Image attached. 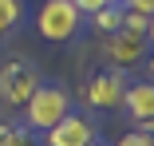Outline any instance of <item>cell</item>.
<instances>
[{"label": "cell", "mask_w": 154, "mask_h": 146, "mask_svg": "<svg viewBox=\"0 0 154 146\" xmlns=\"http://www.w3.org/2000/svg\"><path fill=\"white\" fill-rule=\"evenodd\" d=\"M91 24H95V32L111 36L115 28H119V4H107V8H99L95 16H91Z\"/></svg>", "instance_id": "11"}, {"label": "cell", "mask_w": 154, "mask_h": 146, "mask_svg": "<svg viewBox=\"0 0 154 146\" xmlns=\"http://www.w3.org/2000/svg\"><path fill=\"white\" fill-rule=\"evenodd\" d=\"M122 95H127V75H122V67L99 71V75H91V83H87V103L99 107V111L122 107Z\"/></svg>", "instance_id": "4"}, {"label": "cell", "mask_w": 154, "mask_h": 146, "mask_svg": "<svg viewBox=\"0 0 154 146\" xmlns=\"http://www.w3.org/2000/svg\"><path fill=\"white\" fill-rule=\"evenodd\" d=\"M115 4H122V0H115Z\"/></svg>", "instance_id": "16"}, {"label": "cell", "mask_w": 154, "mask_h": 146, "mask_svg": "<svg viewBox=\"0 0 154 146\" xmlns=\"http://www.w3.org/2000/svg\"><path fill=\"white\" fill-rule=\"evenodd\" d=\"M107 59L115 67H134L138 59H146L150 51V36H134V32H122V28H115V32L107 36Z\"/></svg>", "instance_id": "6"}, {"label": "cell", "mask_w": 154, "mask_h": 146, "mask_svg": "<svg viewBox=\"0 0 154 146\" xmlns=\"http://www.w3.org/2000/svg\"><path fill=\"white\" fill-rule=\"evenodd\" d=\"M115 146H154V138H150V126H138V130H127Z\"/></svg>", "instance_id": "12"}, {"label": "cell", "mask_w": 154, "mask_h": 146, "mask_svg": "<svg viewBox=\"0 0 154 146\" xmlns=\"http://www.w3.org/2000/svg\"><path fill=\"white\" fill-rule=\"evenodd\" d=\"M44 142L48 146H91V142H99V134H95V126H91V119L67 111L51 130H44Z\"/></svg>", "instance_id": "5"}, {"label": "cell", "mask_w": 154, "mask_h": 146, "mask_svg": "<svg viewBox=\"0 0 154 146\" xmlns=\"http://www.w3.org/2000/svg\"><path fill=\"white\" fill-rule=\"evenodd\" d=\"M36 87H40V71H36V63H28V59H8L4 67H0V103L24 107L28 99H32Z\"/></svg>", "instance_id": "3"}, {"label": "cell", "mask_w": 154, "mask_h": 146, "mask_svg": "<svg viewBox=\"0 0 154 146\" xmlns=\"http://www.w3.org/2000/svg\"><path fill=\"white\" fill-rule=\"evenodd\" d=\"M119 28H122V32H134V36H150L154 20H150V12H134V8H122L119 4Z\"/></svg>", "instance_id": "8"}, {"label": "cell", "mask_w": 154, "mask_h": 146, "mask_svg": "<svg viewBox=\"0 0 154 146\" xmlns=\"http://www.w3.org/2000/svg\"><path fill=\"white\" fill-rule=\"evenodd\" d=\"M0 146H36V134L24 123H0Z\"/></svg>", "instance_id": "9"}, {"label": "cell", "mask_w": 154, "mask_h": 146, "mask_svg": "<svg viewBox=\"0 0 154 146\" xmlns=\"http://www.w3.org/2000/svg\"><path fill=\"white\" fill-rule=\"evenodd\" d=\"M79 24H83V16H79V8L71 4V0H48V4L40 8V16H36L40 36L51 40V44L75 40L79 36Z\"/></svg>", "instance_id": "2"}, {"label": "cell", "mask_w": 154, "mask_h": 146, "mask_svg": "<svg viewBox=\"0 0 154 146\" xmlns=\"http://www.w3.org/2000/svg\"><path fill=\"white\" fill-rule=\"evenodd\" d=\"M122 107H127V114H131L138 126H150V119H154V87H150L146 79H142V83H127Z\"/></svg>", "instance_id": "7"}, {"label": "cell", "mask_w": 154, "mask_h": 146, "mask_svg": "<svg viewBox=\"0 0 154 146\" xmlns=\"http://www.w3.org/2000/svg\"><path fill=\"white\" fill-rule=\"evenodd\" d=\"M71 4L79 8V16H95L99 8H107V4H115V0H71Z\"/></svg>", "instance_id": "13"}, {"label": "cell", "mask_w": 154, "mask_h": 146, "mask_svg": "<svg viewBox=\"0 0 154 146\" xmlns=\"http://www.w3.org/2000/svg\"><path fill=\"white\" fill-rule=\"evenodd\" d=\"M67 111H71V99H67L63 87L40 83L36 91H32V99L24 103V126H28V130H51Z\"/></svg>", "instance_id": "1"}, {"label": "cell", "mask_w": 154, "mask_h": 146, "mask_svg": "<svg viewBox=\"0 0 154 146\" xmlns=\"http://www.w3.org/2000/svg\"><path fill=\"white\" fill-rule=\"evenodd\" d=\"M91 146H103V142H91Z\"/></svg>", "instance_id": "15"}, {"label": "cell", "mask_w": 154, "mask_h": 146, "mask_svg": "<svg viewBox=\"0 0 154 146\" xmlns=\"http://www.w3.org/2000/svg\"><path fill=\"white\" fill-rule=\"evenodd\" d=\"M24 20V0H0V36L16 32Z\"/></svg>", "instance_id": "10"}, {"label": "cell", "mask_w": 154, "mask_h": 146, "mask_svg": "<svg viewBox=\"0 0 154 146\" xmlns=\"http://www.w3.org/2000/svg\"><path fill=\"white\" fill-rule=\"evenodd\" d=\"M122 8H134V12H154V0H122Z\"/></svg>", "instance_id": "14"}]
</instances>
